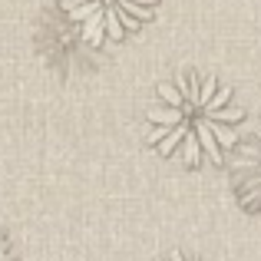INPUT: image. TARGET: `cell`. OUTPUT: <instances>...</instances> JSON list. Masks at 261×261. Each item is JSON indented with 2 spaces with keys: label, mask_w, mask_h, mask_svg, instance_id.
Segmentation results:
<instances>
[{
  "label": "cell",
  "mask_w": 261,
  "mask_h": 261,
  "mask_svg": "<svg viewBox=\"0 0 261 261\" xmlns=\"http://www.w3.org/2000/svg\"><path fill=\"white\" fill-rule=\"evenodd\" d=\"M231 169H235L238 202H242L251 215L261 218V136H251L248 142H242Z\"/></svg>",
  "instance_id": "3"
},
{
  "label": "cell",
  "mask_w": 261,
  "mask_h": 261,
  "mask_svg": "<svg viewBox=\"0 0 261 261\" xmlns=\"http://www.w3.org/2000/svg\"><path fill=\"white\" fill-rule=\"evenodd\" d=\"M149 146L182 166H218L235 149L245 109L225 83L208 73L185 70L159 83L155 102L146 113Z\"/></svg>",
  "instance_id": "1"
},
{
  "label": "cell",
  "mask_w": 261,
  "mask_h": 261,
  "mask_svg": "<svg viewBox=\"0 0 261 261\" xmlns=\"http://www.w3.org/2000/svg\"><path fill=\"white\" fill-rule=\"evenodd\" d=\"M76 37L89 46L119 43L149 23L159 0H57Z\"/></svg>",
  "instance_id": "2"
},
{
  "label": "cell",
  "mask_w": 261,
  "mask_h": 261,
  "mask_svg": "<svg viewBox=\"0 0 261 261\" xmlns=\"http://www.w3.org/2000/svg\"><path fill=\"white\" fill-rule=\"evenodd\" d=\"M166 261H195V258H185V255H178V251H175V255H169Z\"/></svg>",
  "instance_id": "4"
}]
</instances>
